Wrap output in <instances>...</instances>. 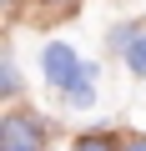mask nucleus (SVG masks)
Instances as JSON below:
<instances>
[{"instance_id":"423d86ee","label":"nucleus","mask_w":146,"mask_h":151,"mask_svg":"<svg viewBox=\"0 0 146 151\" xmlns=\"http://www.w3.org/2000/svg\"><path fill=\"white\" fill-rule=\"evenodd\" d=\"M0 96H5V101H15V96H20V70H15V50H5V55H0Z\"/></svg>"},{"instance_id":"39448f33","label":"nucleus","mask_w":146,"mask_h":151,"mask_svg":"<svg viewBox=\"0 0 146 151\" xmlns=\"http://www.w3.org/2000/svg\"><path fill=\"white\" fill-rule=\"evenodd\" d=\"M121 60L136 70V76H146V25H136V35L126 40V50H121Z\"/></svg>"},{"instance_id":"6e6552de","label":"nucleus","mask_w":146,"mask_h":151,"mask_svg":"<svg viewBox=\"0 0 146 151\" xmlns=\"http://www.w3.org/2000/svg\"><path fill=\"white\" fill-rule=\"evenodd\" d=\"M126 151H146V136H126Z\"/></svg>"},{"instance_id":"f03ea898","label":"nucleus","mask_w":146,"mask_h":151,"mask_svg":"<svg viewBox=\"0 0 146 151\" xmlns=\"http://www.w3.org/2000/svg\"><path fill=\"white\" fill-rule=\"evenodd\" d=\"M40 76H45V86H50V91H65V86L81 76V55L70 50L65 40H50V45L40 50Z\"/></svg>"},{"instance_id":"1a4fd4ad","label":"nucleus","mask_w":146,"mask_h":151,"mask_svg":"<svg viewBox=\"0 0 146 151\" xmlns=\"http://www.w3.org/2000/svg\"><path fill=\"white\" fill-rule=\"evenodd\" d=\"M55 5H60V10H70V5H76V0H55Z\"/></svg>"},{"instance_id":"f257e3e1","label":"nucleus","mask_w":146,"mask_h":151,"mask_svg":"<svg viewBox=\"0 0 146 151\" xmlns=\"http://www.w3.org/2000/svg\"><path fill=\"white\" fill-rule=\"evenodd\" d=\"M45 141H50V131L35 111L10 106L0 116V151H45Z\"/></svg>"},{"instance_id":"9d476101","label":"nucleus","mask_w":146,"mask_h":151,"mask_svg":"<svg viewBox=\"0 0 146 151\" xmlns=\"http://www.w3.org/2000/svg\"><path fill=\"white\" fill-rule=\"evenodd\" d=\"M5 5H10V10H15V5H20V0H5Z\"/></svg>"},{"instance_id":"0eeeda50","label":"nucleus","mask_w":146,"mask_h":151,"mask_svg":"<svg viewBox=\"0 0 146 151\" xmlns=\"http://www.w3.org/2000/svg\"><path fill=\"white\" fill-rule=\"evenodd\" d=\"M136 25H141V20H131V25H116V30H111V50H116V55H121V50H126V40L136 35Z\"/></svg>"},{"instance_id":"20e7f679","label":"nucleus","mask_w":146,"mask_h":151,"mask_svg":"<svg viewBox=\"0 0 146 151\" xmlns=\"http://www.w3.org/2000/svg\"><path fill=\"white\" fill-rule=\"evenodd\" d=\"M70 151H126V136H116V131H81L70 141Z\"/></svg>"},{"instance_id":"7ed1b4c3","label":"nucleus","mask_w":146,"mask_h":151,"mask_svg":"<svg viewBox=\"0 0 146 151\" xmlns=\"http://www.w3.org/2000/svg\"><path fill=\"white\" fill-rule=\"evenodd\" d=\"M60 96H65L70 106H81V111H86V106H96V60H81V76H76V81H70Z\"/></svg>"}]
</instances>
